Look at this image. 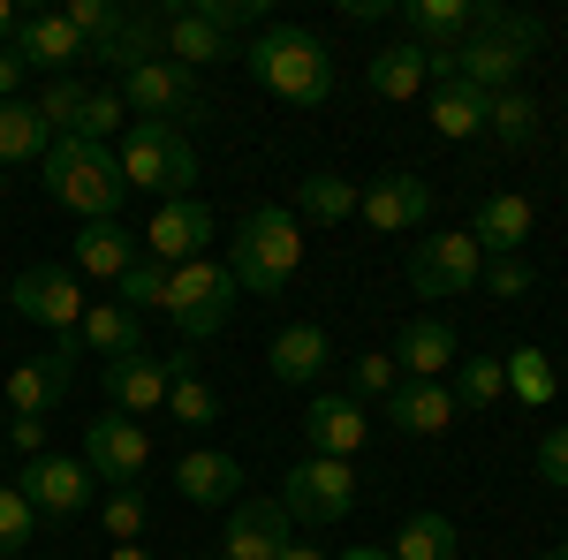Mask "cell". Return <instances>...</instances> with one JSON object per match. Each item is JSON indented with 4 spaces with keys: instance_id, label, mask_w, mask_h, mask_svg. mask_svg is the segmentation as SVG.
<instances>
[{
    "instance_id": "1",
    "label": "cell",
    "mask_w": 568,
    "mask_h": 560,
    "mask_svg": "<svg viewBox=\"0 0 568 560\" xmlns=\"http://www.w3.org/2000/svg\"><path fill=\"white\" fill-rule=\"evenodd\" d=\"M243 61L288 106H326L334 99V53H326V39H311L304 23H265L258 39L243 45Z\"/></svg>"
},
{
    "instance_id": "2",
    "label": "cell",
    "mask_w": 568,
    "mask_h": 560,
    "mask_svg": "<svg viewBox=\"0 0 568 560\" xmlns=\"http://www.w3.org/2000/svg\"><path fill=\"white\" fill-rule=\"evenodd\" d=\"M296 265H304V227H296V213H288V205H251L243 227H235V251H227L235 288H251V296H288Z\"/></svg>"
},
{
    "instance_id": "3",
    "label": "cell",
    "mask_w": 568,
    "mask_h": 560,
    "mask_svg": "<svg viewBox=\"0 0 568 560\" xmlns=\"http://www.w3.org/2000/svg\"><path fill=\"white\" fill-rule=\"evenodd\" d=\"M45 190L53 205H69L77 220H122V160L91 136H53L45 144Z\"/></svg>"
},
{
    "instance_id": "4",
    "label": "cell",
    "mask_w": 568,
    "mask_h": 560,
    "mask_svg": "<svg viewBox=\"0 0 568 560\" xmlns=\"http://www.w3.org/2000/svg\"><path fill=\"white\" fill-rule=\"evenodd\" d=\"M114 160H122V182H130V190H152L160 205H168V197H190V182H197V152H190V136L168 130V122H130Z\"/></svg>"
},
{
    "instance_id": "5",
    "label": "cell",
    "mask_w": 568,
    "mask_h": 560,
    "mask_svg": "<svg viewBox=\"0 0 568 560\" xmlns=\"http://www.w3.org/2000/svg\"><path fill=\"white\" fill-rule=\"evenodd\" d=\"M235 273H227V258H190V265H168V318H175L190 342H205V334H220L227 326V310H235Z\"/></svg>"
},
{
    "instance_id": "6",
    "label": "cell",
    "mask_w": 568,
    "mask_h": 560,
    "mask_svg": "<svg viewBox=\"0 0 568 560\" xmlns=\"http://www.w3.org/2000/svg\"><path fill=\"white\" fill-rule=\"evenodd\" d=\"M356 492H364V485H356V462L304 455L296 470L281 477V492H273V500L288 508V522H296V516H304V522H342V516L356 508Z\"/></svg>"
},
{
    "instance_id": "7",
    "label": "cell",
    "mask_w": 568,
    "mask_h": 560,
    "mask_svg": "<svg viewBox=\"0 0 568 560\" xmlns=\"http://www.w3.org/2000/svg\"><path fill=\"white\" fill-rule=\"evenodd\" d=\"M485 281V251L463 227H433L425 243H409V288L417 296H470Z\"/></svg>"
},
{
    "instance_id": "8",
    "label": "cell",
    "mask_w": 568,
    "mask_h": 560,
    "mask_svg": "<svg viewBox=\"0 0 568 560\" xmlns=\"http://www.w3.org/2000/svg\"><path fill=\"white\" fill-rule=\"evenodd\" d=\"M77 356H84V342L77 334H61L53 348H39V356H23L16 371H8V409L16 417H53L61 401H69V387H77Z\"/></svg>"
},
{
    "instance_id": "9",
    "label": "cell",
    "mask_w": 568,
    "mask_h": 560,
    "mask_svg": "<svg viewBox=\"0 0 568 560\" xmlns=\"http://www.w3.org/2000/svg\"><path fill=\"white\" fill-rule=\"evenodd\" d=\"M114 91H122V106H130L136 122H168V130L205 106V99H197V77H190L182 61H144V69H130Z\"/></svg>"
},
{
    "instance_id": "10",
    "label": "cell",
    "mask_w": 568,
    "mask_h": 560,
    "mask_svg": "<svg viewBox=\"0 0 568 560\" xmlns=\"http://www.w3.org/2000/svg\"><path fill=\"white\" fill-rule=\"evenodd\" d=\"M8 303H16L31 326H53V342H61V334H77V326H84V310H91L69 265H23V273H16V288H8Z\"/></svg>"
},
{
    "instance_id": "11",
    "label": "cell",
    "mask_w": 568,
    "mask_h": 560,
    "mask_svg": "<svg viewBox=\"0 0 568 560\" xmlns=\"http://www.w3.org/2000/svg\"><path fill=\"white\" fill-rule=\"evenodd\" d=\"M16 492L31 500V516H84L99 500V477L84 470V455H31Z\"/></svg>"
},
{
    "instance_id": "12",
    "label": "cell",
    "mask_w": 568,
    "mask_h": 560,
    "mask_svg": "<svg viewBox=\"0 0 568 560\" xmlns=\"http://www.w3.org/2000/svg\"><path fill=\"white\" fill-rule=\"evenodd\" d=\"M356 213H364V227H379V235H425V220H433V182L394 167V174H379V182H364Z\"/></svg>"
},
{
    "instance_id": "13",
    "label": "cell",
    "mask_w": 568,
    "mask_h": 560,
    "mask_svg": "<svg viewBox=\"0 0 568 560\" xmlns=\"http://www.w3.org/2000/svg\"><path fill=\"white\" fill-rule=\"evenodd\" d=\"M144 462H152V431L136 425V417H114L106 409L99 425H84V470L99 485H136Z\"/></svg>"
},
{
    "instance_id": "14",
    "label": "cell",
    "mask_w": 568,
    "mask_h": 560,
    "mask_svg": "<svg viewBox=\"0 0 568 560\" xmlns=\"http://www.w3.org/2000/svg\"><path fill=\"white\" fill-rule=\"evenodd\" d=\"M8 45H16V61H23V69H45V77H77V69L91 61V45L77 39V23H69L61 8H39V16H23Z\"/></svg>"
},
{
    "instance_id": "15",
    "label": "cell",
    "mask_w": 568,
    "mask_h": 560,
    "mask_svg": "<svg viewBox=\"0 0 568 560\" xmlns=\"http://www.w3.org/2000/svg\"><path fill=\"white\" fill-rule=\"evenodd\" d=\"M530 227H538V205H530L524 190H493V197H478V220L463 235L478 243L485 258H524Z\"/></svg>"
},
{
    "instance_id": "16",
    "label": "cell",
    "mask_w": 568,
    "mask_h": 560,
    "mask_svg": "<svg viewBox=\"0 0 568 560\" xmlns=\"http://www.w3.org/2000/svg\"><path fill=\"white\" fill-rule=\"evenodd\" d=\"M205 243H213V213H205L197 197H168V205L152 213V227H144V258H160V265L205 258Z\"/></svg>"
},
{
    "instance_id": "17",
    "label": "cell",
    "mask_w": 568,
    "mask_h": 560,
    "mask_svg": "<svg viewBox=\"0 0 568 560\" xmlns=\"http://www.w3.org/2000/svg\"><path fill=\"white\" fill-rule=\"evenodd\" d=\"M106 401H114V417H152V409H168V356H152V348H136V356H114L106 371Z\"/></svg>"
},
{
    "instance_id": "18",
    "label": "cell",
    "mask_w": 568,
    "mask_h": 560,
    "mask_svg": "<svg viewBox=\"0 0 568 560\" xmlns=\"http://www.w3.org/2000/svg\"><path fill=\"white\" fill-rule=\"evenodd\" d=\"M364 439H372V425H364V409H356L349 394H318V401H304V455L356 462Z\"/></svg>"
},
{
    "instance_id": "19",
    "label": "cell",
    "mask_w": 568,
    "mask_h": 560,
    "mask_svg": "<svg viewBox=\"0 0 568 560\" xmlns=\"http://www.w3.org/2000/svg\"><path fill=\"white\" fill-rule=\"evenodd\" d=\"M220 546H227V560H281V546H288V508L281 500H235Z\"/></svg>"
},
{
    "instance_id": "20",
    "label": "cell",
    "mask_w": 568,
    "mask_h": 560,
    "mask_svg": "<svg viewBox=\"0 0 568 560\" xmlns=\"http://www.w3.org/2000/svg\"><path fill=\"white\" fill-rule=\"evenodd\" d=\"M91 61L114 69V77H130V69H144V61H168V16H160V8H130L114 39L91 45Z\"/></svg>"
},
{
    "instance_id": "21",
    "label": "cell",
    "mask_w": 568,
    "mask_h": 560,
    "mask_svg": "<svg viewBox=\"0 0 568 560\" xmlns=\"http://www.w3.org/2000/svg\"><path fill=\"white\" fill-rule=\"evenodd\" d=\"M69 258H77V273H91V281H122V273L144 258V243H136L122 220H84L77 243H69Z\"/></svg>"
},
{
    "instance_id": "22",
    "label": "cell",
    "mask_w": 568,
    "mask_h": 560,
    "mask_svg": "<svg viewBox=\"0 0 568 560\" xmlns=\"http://www.w3.org/2000/svg\"><path fill=\"white\" fill-rule=\"evenodd\" d=\"M463 409H455V394H447V379H402V387L387 394V425L417 431V439H439V431L455 425Z\"/></svg>"
},
{
    "instance_id": "23",
    "label": "cell",
    "mask_w": 568,
    "mask_h": 560,
    "mask_svg": "<svg viewBox=\"0 0 568 560\" xmlns=\"http://www.w3.org/2000/svg\"><path fill=\"white\" fill-rule=\"evenodd\" d=\"M524 69H530V53H524V45H508V39H463V45H455V77L478 84L485 99H493V91H516V84H524Z\"/></svg>"
},
{
    "instance_id": "24",
    "label": "cell",
    "mask_w": 568,
    "mask_h": 560,
    "mask_svg": "<svg viewBox=\"0 0 568 560\" xmlns=\"http://www.w3.org/2000/svg\"><path fill=\"white\" fill-rule=\"evenodd\" d=\"M175 485H182V500H197V508H227L243 492V462L220 455V447H190L175 462Z\"/></svg>"
},
{
    "instance_id": "25",
    "label": "cell",
    "mask_w": 568,
    "mask_h": 560,
    "mask_svg": "<svg viewBox=\"0 0 568 560\" xmlns=\"http://www.w3.org/2000/svg\"><path fill=\"white\" fill-rule=\"evenodd\" d=\"M160 16H168V61H182L190 77L213 69V61H235V39L220 23H205L197 8H160Z\"/></svg>"
},
{
    "instance_id": "26",
    "label": "cell",
    "mask_w": 568,
    "mask_h": 560,
    "mask_svg": "<svg viewBox=\"0 0 568 560\" xmlns=\"http://www.w3.org/2000/svg\"><path fill=\"white\" fill-rule=\"evenodd\" d=\"M394 364H402V379H447V364H455V326H447V318H409V326L394 334Z\"/></svg>"
},
{
    "instance_id": "27",
    "label": "cell",
    "mask_w": 568,
    "mask_h": 560,
    "mask_svg": "<svg viewBox=\"0 0 568 560\" xmlns=\"http://www.w3.org/2000/svg\"><path fill=\"white\" fill-rule=\"evenodd\" d=\"M265 371L281 379V387H304V379H318L326 371V326H281L273 334V348H265Z\"/></svg>"
},
{
    "instance_id": "28",
    "label": "cell",
    "mask_w": 568,
    "mask_h": 560,
    "mask_svg": "<svg viewBox=\"0 0 568 560\" xmlns=\"http://www.w3.org/2000/svg\"><path fill=\"white\" fill-rule=\"evenodd\" d=\"M364 84L379 91V99H417V91L433 84V77H425V45H417V39L379 45V53L364 61Z\"/></svg>"
},
{
    "instance_id": "29",
    "label": "cell",
    "mask_w": 568,
    "mask_h": 560,
    "mask_svg": "<svg viewBox=\"0 0 568 560\" xmlns=\"http://www.w3.org/2000/svg\"><path fill=\"white\" fill-rule=\"evenodd\" d=\"M402 23H409V39L439 53V45H463L470 39V0H402Z\"/></svg>"
},
{
    "instance_id": "30",
    "label": "cell",
    "mask_w": 568,
    "mask_h": 560,
    "mask_svg": "<svg viewBox=\"0 0 568 560\" xmlns=\"http://www.w3.org/2000/svg\"><path fill=\"white\" fill-rule=\"evenodd\" d=\"M77 342L99 348V356L114 364V356H136V348H144V326H136V310H130V303H91V310H84V326H77Z\"/></svg>"
},
{
    "instance_id": "31",
    "label": "cell",
    "mask_w": 568,
    "mask_h": 560,
    "mask_svg": "<svg viewBox=\"0 0 568 560\" xmlns=\"http://www.w3.org/2000/svg\"><path fill=\"white\" fill-rule=\"evenodd\" d=\"M45 144H53V130L39 122V106H31V99H0V167L45 160Z\"/></svg>"
},
{
    "instance_id": "32",
    "label": "cell",
    "mask_w": 568,
    "mask_h": 560,
    "mask_svg": "<svg viewBox=\"0 0 568 560\" xmlns=\"http://www.w3.org/2000/svg\"><path fill=\"white\" fill-rule=\"evenodd\" d=\"M538 122H546V114H538V99H530L524 84H516V91H493V99H485V130L500 136L508 152L538 144Z\"/></svg>"
},
{
    "instance_id": "33",
    "label": "cell",
    "mask_w": 568,
    "mask_h": 560,
    "mask_svg": "<svg viewBox=\"0 0 568 560\" xmlns=\"http://www.w3.org/2000/svg\"><path fill=\"white\" fill-rule=\"evenodd\" d=\"M470 39H508V45H524V53H538L546 23L524 16V8H508V0H470Z\"/></svg>"
},
{
    "instance_id": "34",
    "label": "cell",
    "mask_w": 568,
    "mask_h": 560,
    "mask_svg": "<svg viewBox=\"0 0 568 560\" xmlns=\"http://www.w3.org/2000/svg\"><path fill=\"white\" fill-rule=\"evenodd\" d=\"M356 197H364V190H356L349 174H326V167L296 182V213L326 220V227H334V220H356Z\"/></svg>"
},
{
    "instance_id": "35",
    "label": "cell",
    "mask_w": 568,
    "mask_h": 560,
    "mask_svg": "<svg viewBox=\"0 0 568 560\" xmlns=\"http://www.w3.org/2000/svg\"><path fill=\"white\" fill-rule=\"evenodd\" d=\"M433 130L439 136H478L485 130V91L478 84H433Z\"/></svg>"
},
{
    "instance_id": "36",
    "label": "cell",
    "mask_w": 568,
    "mask_h": 560,
    "mask_svg": "<svg viewBox=\"0 0 568 560\" xmlns=\"http://www.w3.org/2000/svg\"><path fill=\"white\" fill-rule=\"evenodd\" d=\"M168 371H175V379H168V417H175V425H213L220 394L190 371V356H168Z\"/></svg>"
},
{
    "instance_id": "37",
    "label": "cell",
    "mask_w": 568,
    "mask_h": 560,
    "mask_svg": "<svg viewBox=\"0 0 568 560\" xmlns=\"http://www.w3.org/2000/svg\"><path fill=\"white\" fill-rule=\"evenodd\" d=\"M394 560H455L463 546H455V522L447 516H409L402 530H394Z\"/></svg>"
},
{
    "instance_id": "38",
    "label": "cell",
    "mask_w": 568,
    "mask_h": 560,
    "mask_svg": "<svg viewBox=\"0 0 568 560\" xmlns=\"http://www.w3.org/2000/svg\"><path fill=\"white\" fill-rule=\"evenodd\" d=\"M500 371H508V394L530 401V409H546V401L561 394V371L546 364V348H516V356H500Z\"/></svg>"
},
{
    "instance_id": "39",
    "label": "cell",
    "mask_w": 568,
    "mask_h": 560,
    "mask_svg": "<svg viewBox=\"0 0 568 560\" xmlns=\"http://www.w3.org/2000/svg\"><path fill=\"white\" fill-rule=\"evenodd\" d=\"M84 99H91V84H77V77H45V91L31 99L39 106V122L53 136H77V122H84Z\"/></svg>"
},
{
    "instance_id": "40",
    "label": "cell",
    "mask_w": 568,
    "mask_h": 560,
    "mask_svg": "<svg viewBox=\"0 0 568 560\" xmlns=\"http://www.w3.org/2000/svg\"><path fill=\"white\" fill-rule=\"evenodd\" d=\"M447 394H455V409H485V401H500V394H508V371H500V356H478V364H463Z\"/></svg>"
},
{
    "instance_id": "41",
    "label": "cell",
    "mask_w": 568,
    "mask_h": 560,
    "mask_svg": "<svg viewBox=\"0 0 568 560\" xmlns=\"http://www.w3.org/2000/svg\"><path fill=\"white\" fill-rule=\"evenodd\" d=\"M31 538H39V516H31V500H23L16 485H0V560L31 553Z\"/></svg>"
},
{
    "instance_id": "42",
    "label": "cell",
    "mask_w": 568,
    "mask_h": 560,
    "mask_svg": "<svg viewBox=\"0 0 568 560\" xmlns=\"http://www.w3.org/2000/svg\"><path fill=\"white\" fill-rule=\"evenodd\" d=\"M402 387V364L394 356H356L349 364V401L364 409V401H387V394Z\"/></svg>"
},
{
    "instance_id": "43",
    "label": "cell",
    "mask_w": 568,
    "mask_h": 560,
    "mask_svg": "<svg viewBox=\"0 0 568 560\" xmlns=\"http://www.w3.org/2000/svg\"><path fill=\"white\" fill-rule=\"evenodd\" d=\"M61 16L77 23V39H84V45H106L114 31H122L130 8H114V0H61Z\"/></svg>"
},
{
    "instance_id": "44",
    "label": "cell",
    "mask_w": 568,
    "mask_h": 560,
    "mask_svg": "<svg viewBox=\"0 0 568 560\" xmlns=\"http://www.w3.org/2000/svg\"><path fill=\"white\" fill-rule=\"evenodd\" d=\"M114 303H130V310H144V303H168V265L160 258H136L122 281H114Z\"/></svg>"
},
{
    "instance_id": "45",
    "label": "cell",
    "mask_w": 568,
    "mask_h": 560,
    "mask_svg": "<svg viewBox=\"0 0 568 560\" xmlns=\"http://www.w3.org/2000/svg\"><path fill=\"white\" fill-rule=\"evenodd\" d=\"M122 114H130V106H122V91H114V84H99V91L84 99V122H77V136L106 144V136H122Z\"/></svg>"
},
{
    "instance_id": "46",
    "label": "cell",
    "mask_w": 568,
    "mask_h": 560,
    "mask_svg": "<svg viewBox=\"0 0 568 560\" xmlns=\"http://www.w3.org/2000/svg\"><path fill=\"white\" fill-rule=\"evenodd\" d=\"M99 516H106V530H114V546H136V530H144V492H136V485H114Z\"/></svg>"
},
{
    "instance_id": "47",
    "label": "cell",
    "mask_w": 568,
    "mask_h": 560,
    "mask_svg": "<svg viewBox=\"0 0 568 560\" xmlns=\"http://www.w3.org/2000/svg\"><path fill=\"white\" fill-rule=\"evenodd\" d=\"M190 8H197L205 23H220L227 39H235V31H251V23L265 16V0H190Z\"/></svg>"
},
{
    "instance_id": "48",
    "label": "cell",
    "mask_w": 568,
    "mask_h": 560,
    "mask_svg": "<svg viewBox=\"0 0 568 560\" xmlns=\"http://www.w3.org/2000/svg\"><path fill=\"white\" fill-rule=\"evenodd\" d=\"M485 288H493V296H530L538 273H530L524 258H485Z\"/></svg>"
},
{
    "instance_id": "49",
    "label": "cell",
    "mask_w": 568,
    "mask_h": 560,
    "mask_svg": "<svg viewBox=\"0 0 568 560\" xmlns=\"http://www.w3.org/2000/svg\"><path fill=\"white\" fill-rule=\"evenodd\" d=\"M538 477H546V485H568V425H554L538 439Z\"/></svg>"
},
{
    "instance_id": "50",
    "label": "cell",
    "mask_w": 568,
    "mask_h": 560,
    "mask_svg": "<svg viewBox=\"0 0 568 560\" xmlns=\"http://www.w3.org/2000/svg\"><path fill=\"white\" fill-rule=\"evenodd\" d=\"M8 439L23 447V462H31V455H45V417H16V425H8Z\"/></svg>"
},
{
    "instance_id": "51",
    "label": "cell",
    "mask_w": 568,
    "mask_h": 560,
    "mask_svg": "<svg viewBox=\"0 0 568 560\" xmlns=\"http://www.w3.org/2000/svg\"><path fill=\"white\" fill-rule=\"evenodd\" d=\"M16 84H23V61H16V45H0V99H16Z\"/></svg>"
},
{
    "instance_id": "52",
    "label": "cell",
    "mask_w": 568,
    "mask_h": 560,
    "mask_svg": "<svg viewBox=\"0 0 568 560\" xmlns=\"http://www.w3.org/2000/svg\"><path fill=\"white\" fill-rule=\"evenodd\" d=\"M342 16L349 23H372V16H387V0H342Z\"/></svg>"
},
{
    "instance_id": "53",
    "label": "cell",
    "mask_w": 568,
    "mask_h": 560,
    "mask_svg": "<svg viewBox=\"0 0 568 560\" xmlns=\"http://www.w3.org/2000/svg\"><path fill=\"white\" fill-rule=\"evenodd\" d=\"M16 23H23V8H16V0H0V45L16 39Z\"/></svg>"
},
{
    "instance_id": "54",
    "label": "cell",
    "mask_w": 568,
    "mask_h": 560,
    "mask_svg": "<svg viewBox=\"0 0 568 560\" xmlns=\"http://www.w3.org/2000/svg\"><path fill=\"white\" fill-rule=\"evenodd\" d=\"M281 560H326V553H318V546H296V538H288V546H281Z\"/></svg>"
},
{
    "instance_id": "55",
    "label": "cell",
    "mask_w": 568,
    "mask_h": 560,
    "mask_svg": "<svg viewBox=\"0 0 568 560\" xmlns=\"http://www.w3.org/2000/svg\"><path fill=\"white\" fill-rule=\"evenodd\" d=\"M342 560H394V553H387V546H349Z\"/></svg>"
},
{
    "instance_id": "56",
    "label": "cell",
    "mask_w": 568,
    "mask_h": 560,
    "mask_svg": "<svg viewBox=\"0 0 568 560\" xmlns=\"http://www.w3.org/2000/svg\"><path fill=\"white\" fill-rule=\"evenodd\" d=\"M106 560H152V553H144V546H114Z\"/></svg>"
},
{
    "instance_id": "57",
    "label": "cell",
    "mask_w": 568,
    "mask_h": 560,
    "mask_svg": "<svg viewBox=\"0 0 568 560\" xmlns=\"http://www.w3.org/2000/svg\"><path fill=\"white\" fill-rule=\"evenodd\" d=\"M538 560H568V546H546V553H538Z\"/></svg>"
},
{
    "instance_id": "58",
    "label": "cell",
    "mask_w": 568,
    "mask_h": 560,
    "mask_svg": "<svg viewBox=\"0 0 568 560\" xmlns=\"http://www.w3.org/2000/svg\"><path fill=\"white\" fill-rule=\"evenodd\" d=\"M0 190H8V167H0Z\"/></svg>"
},
{
    "instance_id": "59",
    "label": "cell",
    "mask_w": 568,
    "mask_h": 560,
    "mask_svg": "<svg viewBox=\"0 0 568 560\" xmlns=\"http://www.w3.org/2000/svg\"><path fill=\"white\" fill-rule=\"evenodd\" d=\"M561 122H568V99H561Z\"/></svg>"
}]
</instances>
